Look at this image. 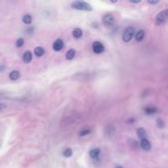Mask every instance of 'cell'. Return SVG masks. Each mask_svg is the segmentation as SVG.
I'll return each mask as SVG.
<instances>
[{
  "label": "cell",
  "mask_w": 168,
  "mask_h": 168,
  "mask_svg": "<svg viewBox=\"0 0 168 168\" xmlns=\"http://www.w3.org/2000/svg\"><path fill=\"white\" fill-rule=\"evenodd\" d=\"M100 149H91V151H90V156L93 159H96V158H98L99 157V155H100Z\"/></svg>",
  "instance_id": "cell-9"
},
{
  "label": "cell",
  "mask_w": 168,
  "mask_h": 168,
  "mask_svg": "<svg viewBox=\"0 0 168 168\" xmlns=\"http://www.w3.org/2000/svg\"><path fill=\"white\" fill-rule=\"evenodd\" d=\"M144 113L147 114V115H151V114H154L157 112V108L154 107V106H147L144 109Z\"/></svg>",
  "instance_id": "cell-11"
},
{
  "label": "cell",
  "mask_w": 168,
  "mask_h": 168,
  "mask_svg": "<svg viewBox=\"0 0 168 168\" xmlns=\"http://www.w3.org/2000/svg\"><path fill=\"white\" fill-rule=\"evenodd\" d=\"M20 72H18V71H12L11 73L9 74V78H10V80H12V81H17L18 79L20 78Z\"/></svg>",
  "instance_id": "cell-13"
},
{
  "label": "cell",
  "mask_w": 168,
  "mask_h": 168,
  "mask_svg": "<svg viewBox=\"0 0 168 168\" xmlns=\"http://www.w3.org/2000/svg\"><path fill=\"white\" fill-rule=\"evenodd\" d=\"M22 21H23L24 24L30 25V24H32V16H30V14H26V15H24V16H23Z\"/></svg>",
  "instance_id": "cell-15"
},
{
  "label": "cell",
  "mask_w": 168,
  "mask_h": 168,
  "mask_svg": "<svg viewBox=\"0 0 168 168\" xmlns=\"http://www.w3.org/2000/svg\"><path fill=\"white\" fill-rule=\"evenodd\" d=\"M141 147L144 149V151H151V144L147 139H142L141 140Z\"/></svg>",
  "instance_id": "cell-7"
},
{
  "label": "cell",
  "mask_w": 168,
  "mask_h": 168,
  "mask_svg": "<svg viewBox=\"0 0 168 168\" xmlns=\"http://www.w3.org/2000/svg\"><path fill=\"white\" fill-rule=\"evenodd\" d=\"M90 133H91V130L86 129V130H83V131L80 132V136H81V137H84V136H86V135H88Z\"/></svg>",
  "instance_id": "cell-21"
},
{
  "label": "cell",
  "mask_w": 168,
  "mask_h": 168,
  "mask_svg": "<svg viewBox=\"0 0 168 168\" xmlns=\"http://www.w3.org/2000/svg\"><path fill=\"white\" fill-rule=\"evenodd\" d=\"M24 45V39H18L16 41V46L17 47H22Z\"/></svg>",
  "instance_id": "cell-20"
},
{
  "label": "cell",
  "mask_w": 168,
  "mask_h": 168,
  "mask_svg": "<svg viewBox=\"0 0 168 168\" xmlns=\"http://www.w3.org/2000/svg\"><path fill=\"white\" fill-rule=\"evenodd\" d=\"M135 35V29L133 27H128L124 30L123 35H122V39L125 42L131 41V39H133V37Z\"/></svg>",
  "instance_id": "cell-2"
},
{
  "label": "cell",
  "mask_w": 168,
  "mask_h": 168,
  "mask_svg": "<svg viewBox=\"0 0 168 168\" xmlns=\"http://www.w3.org/2000/svg\"><path fill=\"white\" fill-rule=\"evenodd\" d=\"M144 35H146V32H144V30H140L138 32H136V35H135V39H136L137 41L141 42L144 40Z\"/></svg>",
  "instance_id": "cell-8"
},
{
  "label": "cell",
  "mask_w": 168,
  "mask_h": 168,
  "mask_svg": "<svg viewBox=\"0 0 168 168\" xmlns=\"http://www.w3.org/2000/svg\"><path fill=\"white\" fill-rule=\"evenodd\" d=\"M149 3L151 4H156V3H158V1H149Z\"/></svg>",
  "instance_id": "cell-22"
},
{
  "label": "cell",
  "mask_w": 168,
  "mask_h": 168,
  "mask_svg": "<svg viewBox=\"0 0 168 168\" xmlns=\"http://www.w3.org/2000/svg\"><path fill=\"white\" fill-rule=\"evenodd\" d=\"M52 47H53V50H55V51H60V50H62L63 47H64V42H63L62 39H58L53 42Z\"/></svg>",
  "instance_id": "cell-6"
},
{
  "label": "cell",
  "mask_w": 168,
  "mask_h": 168,
  "mask_svg": "<svg viewBox=\"0 0 168 168\" xmlns=\"http://www.w3.org/2000/svg\"><path fill=\"white\" fill-rule=\"evenodd\" d=\"M32 52L29 51V50L24 52V54H23V61H24L25 63H30V61H32Z\"/></svg>",
  "instance_id": "cell-10"
},
{
  "label": "cell",
  "mask_w": 168,
  "mask_h": 168,
  "mask_svg": "<svg viewBox=\"0 0 168 168\" xmlns=\"http://www.w3.org/2000/svg\"><path fill=\"white\" fill-rule=\"evenodd\" d=\"M71 7L73 9L81 10V11H91L93 10V7L85 1H74L71 4Z\"/></svg>",
  "instance_id": "cell-1"
},
{
  "label": "cell",
  "mask_w": 168,
  "mask_h": 168,
  "mask_svg": "<svg viewBox=\"0 0 168 168\" xmlns=\"http://www.w3.org/2000/svg\"><path fill=\"white\" fill-rule=\"evenodd\" d=\"M137 135L141 140L142 139H147V131L144 128H139L137 130Z\"/></svg>",
  "instance_id": "cell-12"
},
{
  "label": "cell",
  "mask_w": 168,
  "mask_h": 168,
  "mask_svg": "<svg viewBox=\"0 0 168 168\" xmlns=\"http://www.w3.org/2000/svg\"><path fill=\"white\" fill-rule=\"evenodd\" d=\"M167 18H168V10L165 9L157 14L156 18H155V23H156V25H163L166 23Z\"/></svg>",
  "instance_id": "cell-3"
},
{
  "label": "cell",
  "mask_w": 168,
  "mask_h": 168,
  "mask_svg": "<svg viewBox=\"0 0 168 168\" xmlns=\"http://www.w3.org/2000/svg\"><path fill=\"white\" fill-rule=\"evenodd\" d=\"M75 56H76V50L75 49H70V50H68L67 53H66V59L67 60H72V59H74Z\"/></svg>",
  "instance_id": "cell-17"
},
{
  "label": "cell",
  "mask_w": 168,
  "mask_h": 168,
  "mask_svg": "<svg viewBox=\"0 0 168 168\" xmlns=\"http://www.w3.org/2000/svg\"><path fill=\"white\" fill-rule=\"evenodd\" d=\"M93 51L95 54H100L104 51V45L100 41H95L93 43Z\"/></svg>",
  "instance_id": "cell-5"
},
{
  "label": "cell",
  "mask_w": 168,
  "mask_h": 168,
  "mask_svg": "<svg viewBox=\"0 0 168 168\" xmlns=\"http://www.w3.org/2000/svg\"><path fill=\"white\" fill-rule=\"evenodd\" d=\"M82 35H83L82 29H79V28H76V29H74V30H73V37H75V39H80V37H82Z\"/></svg>",
  "instance_id": "cell-14"
},
{
  "label": "cell",
  "mask_w": 168,
  "mask_h": 168,
  "mask_svg": "<svg viewBox=\"0 0 168 168\" xmlns=\"http://www.w3.org/2000/svg\"><path fill=\"white\" fill-rule=\"evenodd\" d=\"M114 23H115V19L111 14H106L102 17V24L106 28H112L114 26Z\"/></svg>",
  "instance_id": "cell-4"
},
{
  "label": "cell",
  "mask_w": 168,
  "mask_h": 168,
  "mask_svg": "<svg viewBox=\"0 0 168 168\" xmlns=\"http://www.w3.org/2000/svg\"><path fill=\"white\" fill-rule=\"evenodd\" d=\"M156 124H157V126L159 127V128H164V122L161 120L160 118H157L156 119Z\"/></svg>",
  "instance_id": "cell-19"
},
{
  "label": "cell",
  "mask_w": 168,
  "mask_h": 168,
  "mask_svg": "<svg viewBox=\"0 0 168 168\" xmlns=\"http://www.w3.org/2000/svg\"><path fill=\"white\" fill-rule=\"evenodd\" d=\"M116 168H124L123 166H120V165H118V166H116Z\"/></svg>",
  "instance_id": "cell-23"
},
{
  "label": "cell",
  "mask_w": 168,
  "mask_h": 168,
  "mask_svg": "<svg viewBox=\"0 0 168 168\" xmlns=\"http://www.w3.org/2000/svg\"><path fill=\"white\" fill-rule=\"evenodd\" d=\"M62 154H63V156L64 157H71L72 156V154H73V151L70 149V147H67V149H65L64 151H63Z\"/></svg>",
  "instance_id": "cell-18"
},
{
  "label": "cell",
  "mask_w": 168,
  "mask_h": 168,
  "mask_svg": "<svg viewBox=\"0 0 168 168\" xmlns=\"http://www.w3.org/2000/svg\"><path fill=\"white\" fill-rule=\"evenodd\" d=\"M44 48L41 46H37L35 48V54L37 56V57H41V56L44 54Z\"/></svg>",
  "instance_id": "cell-16"
},
{
  "label": "cell",
  "mask_w": 168,
  "mask_h": 168,
  "mask_svg": "<svg viewBox=\"0 0 168 168\" xmlns=\"http://www.w3.org/2000/svg\"><path fill=\"white\" fill-rule=\"evenodd\" d=\"M2 107H3V106H2L1 104H0V110H1V109H2Z\"/></svg>",
  "instance_id": "cell-24"
}]
</instances>
